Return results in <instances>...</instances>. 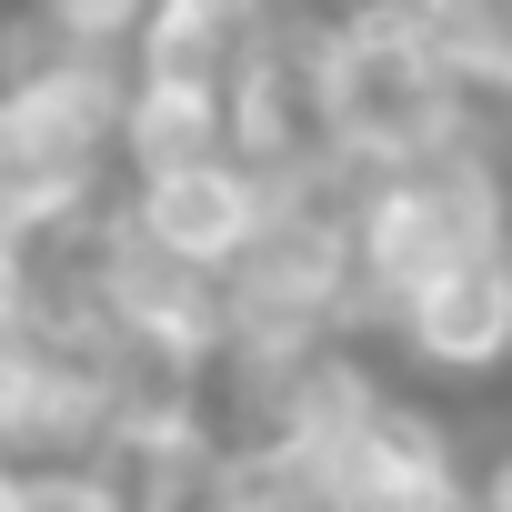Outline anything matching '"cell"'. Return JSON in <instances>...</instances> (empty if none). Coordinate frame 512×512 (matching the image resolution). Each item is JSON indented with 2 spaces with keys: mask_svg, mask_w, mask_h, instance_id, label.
<instances>
[{
  "mask_svg": "<svg viewBox=\"0 0 512 512\" xmlns=\"http://www.w3.org/2000/svg\"><path fill=\"white\" fill-rule=\"evenodd\" d=\"M21 512H121L91 462H21Z\"/></svg>",
  "mask_w": 512,
  "mask_h": 512,
  "instance_id": "8",
  "label": "cell"
},
{
  "mask_svg": "<svg viewBox=\"0 0 512 512\" xmlns=\"http://www.w3.org/2000/svg\"><path fill=\"white\" fill-rule=\"evenodd\" d=\"M472 512H512V462H502V472L482 482V502H472Z\"/></svg>",
  "mask_w": 512,
  "mask_h": 512,
  "instance_id": "10",
  "label": "cell"
},
{
  "mask_svg": "<svg viewBox=\"0 0 512 512\" xmlns=\"http://www.w3.org/2000/svg\"><path fill=\"white\" fill-rule=\"evenodd\" d=\"M121 151H131V181L141 171H181V161H221L231 151V101L191 91V81H131Z\"/></svg>",
  "mask_w": 512,
  "mask_h": 512,
  "instance_id": "6",
  "label": "cell"
},
{
  "mask_svg": "<svg viewBox=\"0 0 512 512\" xmlns=\"http://www.w3.org/2000/svg\"><path fill=\"white\" fill-rule=\"evenodd\" d=\"M502 241V181L472 151H412V161H372L362 211H352V302H402L432 272H452L462 251Z\"/></svg>",
  "mask_w": 512,
  "mask_h": 512,
  "instance_id": "1",
  "label": "cell"
},
{
  "mask_svg": "<svg viewBox=\"0 0 512 512\" xmlns=\"http://www.w3.org/2000/svg\"><path fill=\"white\" fill-rule=\"evenodd\" d=\"M31 312H41V251L0 231V332H11V322H31Z\"/></svg>",
  "mask_w": 512,
  "mask_h": 512,
  "instance_id": "9",
  "label": "cell"
},
{
  "mask_svg": "<svg viewBox=\"0 0 512 512\" xmlns=\"http://www.w3.org/2000/svg\"><path fill=\"white\" fill-rule=\"evenodd\" d=\"M91 191H101V171L71 161V151H51L21 121V101L0 91V231H11V241H51V231H71L91 211Z\"/></svg>",
  "mask_w": 512,
  "mask_h": 512,
  "instance_id": "5",
  "label": "cell"
},
{
  "mask_svg": "<svg viewBox=\"0 0 512 512\" xmlns=\"http://www.w3.org/2000/svg\"><path fill=\"white\" fill-rule=\"evenodd\" d=\"M121 221H131L141 241H161L171 262L221 272L231 251L272 221V171L241 161V151H221V161H181V171H141L131 201H121Z\"/></svg>",
  "mask_w": 512,
  "mask_h": 512,
  "instance_id": "3",
  "label": "cell"
},
{
  "mask_svg": "<svg viewBox=\"0 0 512 512\" xmlns=\"http://www.w3.org/2000/svg\"><path fill=\"white\" fill-rule=\"evenodd\" d=\"M31 21L71 51H131L141 21H151V0H31Z\"/></svg>",
  "mask_w": 512,
  "mask_h": 512,
  "instance_id": "7",
  "label": "cell"
},
{
  "mask_svg": "<svg viewBox=\"0 0 512 512\" xmlns=\"http://www.w3.org/2000/svg\"><path fill=\"white\" fill-rule=\"evenodd\" d=\"M392 322H402V342L432 372H492V362H512V241L462 251L452 272H432L422 292L392 302Z\"/></svg>",
  "mask_w": 512,
  "mask_h": 512,
  "instance_id": "4",
  "label": "cell"
},
{
  "mask_svg": "<svg viewBox=\"0 0 512 512\" xmlns=\"http://www.w3.org/2000/svg\"><path fill=\"white\" fill-rule=\"evenodd\" d=\"M312 512H472L442 432L402 402H362V422L312 462Z\"/></svg>",
  "mask_w": 512,
  "mask_h": 512,
  "instance_id": "2",
  "label": "cell"
},
{
  "mask_svg": "<svg viewBox=\"0 0 512 512\" xmlns=\"http://www.w3.org/2000/svg\"><path fill=\"white\" fill-rule=\"evenodd\" d=\"M0 512H21V462H0Z\"/></svg>",
  "mask_w": 512,
  "mask_h": 512,
  "instance_id": "11",
  "label": "cell"
}]
</instances>
